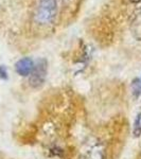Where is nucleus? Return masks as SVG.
Segmentation results:
<instances>
[{
	"instance_id": "1a4fd4ad",
	"label": "nucleus",
	"mask_w": 141,
	"mask_h": 159,
	"mask_svg": "<svg viewBox=\"0 0 141 159\" xmlns=\"http://www.w3.org/2000/svg\"><path fill=\"white\" fill-rule=\"evenodd\" d=\"M130 2H133V3H138V2H140L141 0H130Z\"/></svg>"
},
{
	"instance_id": "39448f33",
	"label": "nucleus",
	"mask_w": 141,
	"mask_h": 159,
	"mask_svg": "<svg viewBox=\"0 0 141 159\" xmlns=\"http://www.w3.org/2000/svg\"><path fill=\"white\" fill-rule=\"evenodd\" d=\"M130 32L133 37L138 42H141V7L135 13L130 22Z\"/></svg>"
},
{
	"instance_id": "423d86ee",
	"label": "nucleus",
	"mask_w": 141,
	"mask_h": 159,
	"mask_svg": "<svg viewBox=\"0 0 141 159\" xmlns=\"http://www.w3.org/2000/svg\"><path fill=\"white\" fill-rule=\"evenodd\" d=\"M133 136L135 138L141 136V112H139L135 118L134 125H133Z\"/></svg>"
},
{
	"instance_id": "6e6552de",
	"label": "nucleus",
	"mask_w": 141,
	"mask_h": 159,
	"mask_svg": "<svg viewBox=\"0 0 141 159\" xmlns=\"http://www.w3.org/2000/svg\"><path fill=\"white\" fill-rule=\"evenodd\" d=\"M0 79L1 80H7L9 79V74H7V70L4 66L0 65Z\"/></svg>"
},
{
	"instance_id": "20e7f679",
	"label": "nucleus",
	"mask_w": 141,
	"mask_h": 159,
	"mask_svg": "<svg viewBox=\"0 0 141 159\" xmlns=\"http://www.w3.org/2000/svg\"><path fill=\"white\" fill-rule=\"evenodd\" d=\"M34 61L30 57H24L19 60L15 64V70L16 72L21 76H28L32 73L33 69H34Z\"/></svg>"
},
{
	"instance_id": "9d476101",
	"label": "nucleus",
	"mask_w": 141,
	"mask_h": 159,
	"mask_svg": "<svg viewBox=\"0 0 141 159\" xmlns=\"http://www.w3.org/2000/svg\"><path fill=\"white\" fill-rule=\"evenodd\" d=\"M140 84H141V78H140Z\"/></svg>"
},
{
	"instance_id": "f257e3e1",
	"label": "nucleus",
	"mask_w": 141,
	"mask_h": 159,
	"mask_svg": "<svg viewBox=\"0 0 141 159\" xmlns=\"http://www.w3.org/2000/svg\"><path fill=\"white\" fill-rule=\"evenodd\" d=\"M57 14L56 0H42L35 13V21L40 25L50 24Z\"/></svg>"
},
{
	"instance_id": "0eeeda50",
	"label": "nucleus",
	"mask_w": 141,
	"mask_h": 159,
	"mask_svg": "<svg viewBox=\"0 0 141 159\" xmlns=\"http://www.w3.org/2000/svg\"><path fill=\"white\" fill-rule=\"evenodd\" d=\"M132 88H133V96L136 99L139 98L141 96V84H140V78H137L133 80L132 82Z\"/></svg>"
},
{
	"instance_id": "7ed1b4c3",
	"label": "nucleus",
	"mask_w": 141,
	"mask_h": 159,
	"mask_svg": "<svg viewBox=\"0 0 141 159\" xmlns=\"http://www.w3.org/2000/svg\"><path fill=\"white\" fill-rule=\"evenodd\" d=\"M80 159H106L104 147L101 143H92L82 152Z\"/></svg>"
},
{
	"instance_id": "f03ea898",
	"label": "nucleus",
	"mask_w": 141,
	"mask_h": 159,
	"mask_svg": "<svg viewBox=\"0 0 141 159\" xmlns=\"http://www.w3.org/2000/svg\"><path fill=\"white\" fill-rule=\"evenodd\" d=\"M48 72V61L46 58H39L34 66L31 76L29 79V83L33 88H38L45 83Z\"/></svg>"
}]
</instances>
